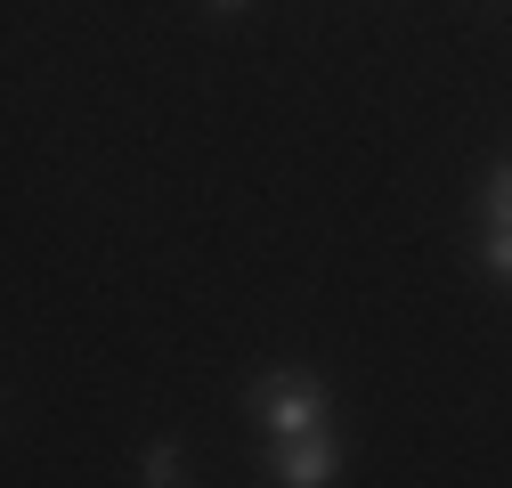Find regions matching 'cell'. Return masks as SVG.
<instances>
[{
  "mask_svg": "<svg viewBox=\"0 0 512 488\" xmlns=\"http://www.w3.org/2000/svg\"><path fill=\"white\" fill-rule=\"evenodd\" d=\"M252 415H261V432H269V440L326 432V383L301 375V366H277V375H261V391H252Z\"/></svg>",
  "mask_w": 512,
  "mask_h": 488,
  "instance_id": "obj_1",
  "label": "cell"
},
{
  "mask_svg": "<svg viewBox=\"0 0 512 488\" xmlns=\"http://www.w3.org/2000/svg\"><path fill=\"white\" fill-rule=\"evenodd\" d=\"M334 472H342L334 432H293V440H269V480H277V488H334Z\"/></svg>",
  "mask_w": 512,
  "mask_h": 488,
  "instance_id": "obj_2",
  "label": "cell"
},
{
  "mask_svg": "<svg viewBox=\"0 0 512 488\" xmlns=\"http://www.w3.org/2000/svg\"><path fill=\"white\" fill-rule=\"evenodd\" d=\"M480 269L512 285V220H504V228H488V244H480Z\"/></svg>",
  "mask_w": 512,
  "mask_h": 488,
  "instance_id": "obj_3",
  "label": "cell"
},
{
  "mask_svg": "<svg viewBox=\"0 0 512 488\" xmlns=\"http://www.w3.org/2000/svg\"><path fill=\"white\" fill-rule=\"evenodd\" d=\"M480 204H488V228H504V220H512V163H496V171H488V196H480Z\"/></svg>",
  "mask_w": 512,
  "mask_h": 488,
  "instance_id": "obj_4",
  "label": "cell"
},
{
  "mask_svg": "<svg viewBox=\"0 0 512 488\" xmlns=\"http://www.w3.org/2000/svg\"><path fill=\"white\" fill-rule=\"evenodd\" d=\"M147 480H155V488H171V480H179V448H171V440H155V448H147Z\"/></svg>",
  "mask_w": 512,
  "mask_h": 488,
  "instance_id": "obj_5",
  "label": "cell"
},
{
  "mask_svg": "<svg viewBox=\"0 0 512 488\" xmlns=\"http://www.w3.org/2000/svg\"><path fill=\"white\" fill-rule=\"evenodd\" d=\"M212 9H252V0H212Z\"/></svg>",
  "mask_w": 512,
  "mask_h": 488,
  "instance_id": "obj_6",
  "label": "cell"
}]
</instances>
